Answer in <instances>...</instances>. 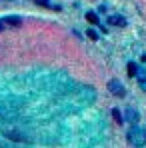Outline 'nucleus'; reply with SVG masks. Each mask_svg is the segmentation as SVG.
I'll return each mask as SVG.
<instances>
[{
    "instance_id": "nucleus-4",
    "label": "nucleus",
    "mask_w": 146,
    "mask_h": 148,
    "mask_svg": "<svg viewBox=\"0 0 146 148\" xmlns=\"http://www.w3.org/2000/svg\"><path fill=\"white\" fill-rule=\"evenodd\" d=\"M108 90H110L114 96H124V94H126V88L122 86L118 80H110V82H108Z\"/></svg>"
},
{
    "instance_id": "nucleus-1",
    "label": "nucleus",
    "mask_w": 146,
    "mask_h": 148,
    "mask_svg": "<svg viewBox=\"0 0 146 148\" xmlns=\"http://www.w3.org/2000/svg\"><path fill=\"white\" fill-rule=\"evenodd\" d=\"M126 140L130 146H136V148H142L146 144V130L138 128V126H132L128 132H126Z\"/></svg>"
},
{
    "instance_id": "nucleus-7",
    "label": "nucleus",
    "mask_w": 146,
    "mask_h": 148,
    "mask_svg": "<svg viewBox=\"0 0 146 148\" xmlns=\"http://www.w3.org/2000/svg\"><path fill=\"white\" fill-rule=\"evenodd\" d=\"M108 22H110L112 26H126V20H124L122 16H110Z\"/></svg>"
},
{
    "instance_id": "nucleus-9",
    "label": "nucleus",
    "mask_w": 146,
    "mask_h": 148,
    "mask_svg": "<svg viewBox=\"0 0 146 148\" xmlns=\"http://www.w3.org/2000/svg\"><path fill=\"white\" fill-rule=\"evenodd\" d=\"M136 72H138V64L130 62V64H128V76H136Z\"/></svg>"
},
{
    "instance_id": "nucleus-14",
    "label": "nucleus",
    "mask_w": 146,
    "mask_h": 148,
    "mask_svg": "<svg viewBox=\"0 0 146 148\" xmlns=\"http://www.w3.org/2000/svg\"><path fill=\"white\" fill-rule=\"evenodd\" d=\"M2 28H4V24H2V22H0V32H2Z\"/></svg>"
},
{
    "instance_id": "nucleus-10",
    "label": "nucleus",
    "mask_w": 146,
    "mask_h": 148,
    "mask_svg": "<svg viewBox=\"0 0 146 148\" xmlns=\"http://www.w3.org/2000/svg\"><path fill=\"white\" fill-rule=\"evenodd\" d=\"M86 18H88L92 24H98V16L94 14V12H88V14H86Z\"/></svg>"
},
{
    "instance_id": "nucleus-13",
    "label": "nucleus",
    "mask_w": 146,
    "mask_h": 148,
    "mask_svg": "<svg viewBox=\"0 0 146 148\" xmlns=\"http://www.w3.org/2000/svg\"><path fill=\"white\" fill-rule=\"evenodd\" d=\"M34 2H36V4H42V6H50L48 0H34Z\"/></svg>"
},
{
    "instance_id": "nucleus-6",
    "label": "nucleus",
    "mask_w": 146,
    "mask_h": 148,
    "mask_svg": "<svg viewBox=\"0 0 146 148\" xmlns=\"http://www.w3.org/2000/svg\"><path fill=\"white\" fill-rule=\"evenodd\" d=\"M136 78H138V84H140V88L146 90V72L142 68H138V72H136Z\"/></svg>"
},
{
    "instance_id": "nucleus-5",
    "label": "nucleus",
    "mask_w": 146,
    "mask_h": 148,
    "mask_svg": "<svg viewBox=\"0 0 146 148\" xmlns=\"http://www.w3.org/2000/svg\"><path fill=\"white\" fill-rule=\"evenodd\" d=\"M124 120L138 122V110H134V108H128V110H126V116H124Z\"/></svg>"
},
{
    "instance_id": "nucleus-3",
    "label": "nucleus",
    "mask_w": 146,
    "mask_h": 148,
    "mask_svg": "<svg viewBox=\"0 0 146 148\" xmlns=\"http://www.w3.org/2000/svg\"><path fill=\"white\" fill-rule=\"evenodd\" d=\"M2 136L6 140H12V142H30V138L26 136L22 130H2Z\"/></svg>"
},
{
    "instance_id": "nucleus-12",
    "label": "nucleus",
    "mask_w": 146,
    "mask_h": 148,
    "mask_svg": "<svg viewBox=\"0 0 146 148\" xmlns=\"http://www.w3.org/2000/svg\"><path fill=\"white\" fill-rule=\"evenodd\" d=\"M88 36H90L92 40H96V38H98V34H96V32H94V30H88Z\"/></svg>"
},
{
    "instance_id": "nucleus-2",
    "label": "nucleus",
    "mask_w": 146,
    "mask_h": 148,
    "mask_svg": "<svg viewBox=\"0 0 146 148\" xmlns=\"http://www.w3.org/2000/svg\"><path fill=\"white\" fill-rule=\"evenodd\" d=\"M20 108V102L14 100H0V120H10L14 118L16 110Z\"/></svg>"
},
{
    "instance_id": "nucleus-11",
    "label": "nucleus",
    "mask_w": 146,
    "mask_h": 148,
    "mask_svg": "<svg viewBox=\"0 0 146 148\" xmlns=\"http://www.w3.org/2000/svg\"><path fill=\"white\" fill-rule=\"evenodd\" d=\"M112 114H114V118H116L118 122H124V116L120 114V110H118V108H114V110H112Z\"/></svg>"
},
{
    "instance_id": "nucleus-8",
    "label": "nucleus",
    "mask_w": 146,
    "mask_h": 148,
    "mask_svg": "<svg viewBox=\"0 0 146 148\" xmlns=\"http://www.w3.org/2000/svg\"><path fill=\"white\" fill-rule=\"evenodd\" d=\"M4 24H10V26H20V24H22V20H20L18 16H8V18H4Z\"/></svg>"
}]
</instances>
